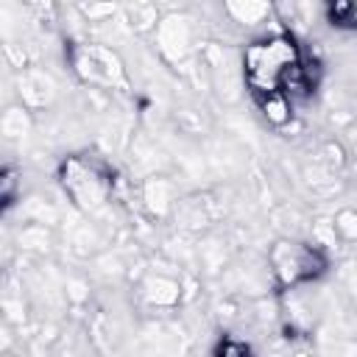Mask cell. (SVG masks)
Returning <instances> with one entry per match:
<instances>
[{"mask_svg":"<svg viewBox=\"0 0 357 357\" xmlns=\"http://www.w3.org/2000/svg\"><path fill=\"white\" fill-rule=\"evenodd\" d=\"M301 59H304V53H301V45L296 42L293 33H287V31L268 33V36L254 39L251 45H245V50H243V81H245V86L254 98L268 95V92H279L282 78Z\"/></svg>","mask_w":357,"mask_h":357,"instance_id":"1","label":"cell"},{"mask_svg":"<svg viewBox=\"0 0 357 357\" xmlns=\"http://www.w3.org/2000/svg\"><path fill=\"white\" fill-rule=\"evenodd\" d=\"M59 184L64 190V195L70 198L73 206H78L81 212H95L100 209L112 190H114V178H112V167L89 153H73L59 165Z\"/></svg>","mask_w":357,"mask_h":357,"instance_id":"2","label":"cell"},{"mask_svg":"<svg viewBox=\"0 0 357 357\" xmlns=\"http://www.w3.org/2000/svg\"><path fill=\"white\" fill-rule=\"evenodd\" d=\"M268 265H271L276 290L284 293V290H296L301 284L318 282L329 271V257L318 243L282 237L271 245Z\"/></svg>","mask_w":357,"mask_h":357,"instance_id":"3","label":"cell"},{"mask_svg":"<svg viewBox=\"0 0 357 357\" xmlns=\"http://www.w3.org/2000/svg\"><path fill=\"white\" fill-rule=\"evenodd\" d=\"M67 64L81 84L100 89H128V73L117 50L98 42H70Z\"/></svg>","mask_w":357,"mask_h":357,"instance_id":"4","label":"cell"},{"mask_svg":"<svg viewBox=\"0 0 357 357\" xmlns=\"http://www.w3.org/2000/svg\"><path fill=\"white\" fill-rule=\"evenodd\" d=\"M142 296L151 307H176L181 301V282L167 273H151L142 282Z\"/></svg>","mask_w":357,"mask_h":357,"instance_id":"5","label":"cell"},{"mask_svg":"<svg viewBox=\"0 0 357 357\" xmlns=\"http://www.w3.org/2000/svg\"><path fill=\"white\" fill-rule=\"evenodd\" d=\"M257 109L262 112L265 123L273 128H284L293 120V100L284 92H268V95H257Z\"/></svg>","mask_w":357,"mask_h":357,"instance_id":"6","label":"cell"},{"mask_svg":"<svg viewBox=\"0 0 357 357\" xmlns=\"http://www.w3.org/2000/svg\"><path fill=\"white\" fill-rule=\"evenodd\" d=\"M142 201L153 218H162L173 206V187L165 178H148L142 187Z\"/></svg>","mask_w":357,"mask_h":357,"instance_id":"7","label":"cell"},{"mask_svg":"<svg viewBox=\"0 0 357 357\" xmlns=\"http://www.w3.org/2000/svg\"><path fill=\"white\" fill-rule=\"evenodd\" d=\"M190 45V31H187V20H178V17H170L159 25V47L167 53L170 47L178 50V56H184Z\"/></svg>","mask_w":357,"mask_h":357,"instance_id":"8","label":"cell"},{"mask_svg":"<svg viewBox=\"0 0 357 357\" xmlns=\"http://www.w3.org/2000/svg\"><path fill=\"white\" fill-rule=\"evenodd\" d=\"M324 17L337 31H357V3H346V0L326 3L324 6Z\"/></svg>","mask_w":357,"mask_h":357,"instance_id":"9","label":"cell"},{"mask_svg":"<svg viewBox=\"0 0 357 357\" xmlns=\"http://www.w3.org/2000/svg\"><path fill=\"white\" fill-rule=\"evenodd\" d=\"M223 11L240 25H259L271 14V6L268 3H226Z\"/></svg>","mask_w":357,"mask_h":357,"instance_id":"10","label":"cell"},{"mask_svg":"<svg viewBox=\"0 0 357 357\" xmlns=\"http://www.w3.org/2000/svg\"><path fill=\"white\" fill-rule=\"evenodd\" d=\"M332 231L343 243H357V209L354 206L337 209L335 218H332Z\"/></svg>","mask_w":357,"mask_h":357,"instance_id":"11","label":"cell"},{"mask_svg":"<svg viewBox=\"0 0 357 357\" xmlns=\"http://www.w3.org/2000/svg\"><path fill=\"white\" fill-rule=\"evenodd\" d=\"M212 357H254V349L248 340L234 337V335H220L218 343L212 346Z\"/></svg>","mask_w":357,"mask_h":357,"instance_id":"12","label":"cell"},{"mask_svg":"<svg viewBox=\"0 0 357 357\" xmlns=\"http://www.w3.org/2000/svg\"><path fill=\"white\" fill-rule=\"evenodd\" d=\"M128 17H131V25L137 31H148V28H156V8L148 6V3H139V6H128Z\"/></svg>","mask_w":357,"mask_h":357,"instance_id":"13","label":"cell"},{"mask_svg":"<svg viewBox=\"0 0 357 357\" xmlns=\"http://www.w3.org/2000/svg\"><path fill=\"white\" fill-rule=\"evenodd\" d=\"M20 173H17V167H11V165H6L3 167V178H0V195H3V204L6 206H11L14 204V190H17V184H20V178H17Z\"/></svg>","mask_w":357,"mask_h":357,"instance_id":"14","label":"cell"},{"mask_svg":"<svg viewBox=\"0 0 357 357\" xmlns=\"http://www.w3.org/2000/svg\"><path fill=\"white\" fill-rule=\"evenodd\" d=\"M81 11L86 17H103V14H114V6H81Z\"/></svg>","mask_w":357,"mask_h":357,"instance_id":"15","label":"cell"}]
</instances>
